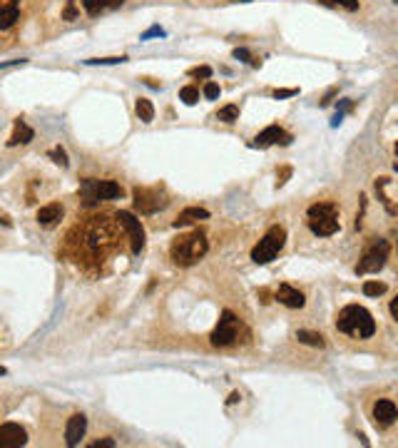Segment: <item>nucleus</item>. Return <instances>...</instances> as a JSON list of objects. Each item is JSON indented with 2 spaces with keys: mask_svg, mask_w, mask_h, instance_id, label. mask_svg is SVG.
<instances>
[{
  "mask_svg": "<svg viewBox=\"0 0 398 448\" xmlns=\"http://www.w3.org/2000/svg\"><path fill=\"white\" fill-rule=\"evenodd\" d=\"M117 234L113 232V219L97 217L92 224L83 232V249L88 251V259L100 262L110 251L117 249Z\"/></svg>",
  "mask_w": 398,
  "mask_h": 448,
  "instance_id": "1",
  "label": "nucleus"
},
{
  "mask_svg": "<svg viewBox=\"0 0 398 448\" xmlns=\"http://www.w3.org/2000/svg\"><path fill=\"white\" fill-rule=\"evenodd\" d=\"M336 329L349 336H356V339H371L376 334V322L369 309H363L358 304H349L339 311Z\"/></svg>",
  "mask_w": 398,
  "mask_h": 448,
  "instance_id": "2",
  "label": "nucleus"
},
{
  "mask_svg": "<svg viewBox=\"0 0 398 448\" xmlns=\"http://www.w3.org/2000/svg\"><path fill=\"white\" fill-rule=\"evenodd\" d=\"M207 249H209L207 237H204V232L197 229V232L182 234V237L174 239L172 247H169V257H172V262L177 267H192V264H197L207 254Z\"/></svg>",
  "mask_w": 398,
  "mask_h": 448,
  "instance_id": "3",
  "label": "nucleus"
},
{
  "mask_svg": "<svg viewBox=\"0 0 398 448\" xmlns=\"http://www.w3.org/2000/svg\"><path fill=\"white\" fill-rule=\"evenodd\" d=\"M306 217H309V229L314 234H319V237H331V234H336L341 229L339 224V207L333 202H319V204H311L309 212H306Z\"/></svg>",
  "mask_w": 398,
  "mask_h": 448,
  "instance_id": "4",
  "label": "nucleus"
},
{
  "mask_svg": "<svg viewBox=\"0 0 398 448\" xmlns=\"http://www.w3.org/2000/svg\"><path fill=\"white\" fill-rule=\"evenodd\" d=\"M125 194V190L117 185V182H110V179H83L80 182V199H83L85 207H92V204L100 202H113Z\"/></svg>",
  "mask_w": 398,
  "mask_h": 448,
  "instance_id": "5",
  "label": "nucleus"
},
{
  "mask_svg": "<svg viewBox=\"0 0 398 448\" xmlns=\"http://www.w3.org/2000/svg\"><path fill=\"white\" fill-rule=\"evenodd\" d=\"M286 244V229L279 227V224H274V227L267 229L262 239H259V244L251 249V262L254 264H269L272 259H276L281 249Z\"/></svg>",
  "mask_w": 398,
  "mask_h": 448,
  "instance_id": "6",
  "label": "nucleus"
},
{
  "mask_svg": "<svg viewBox=\"0 0 398 448\" xmlns=\"http://www.w3.org/2000/svg\"><path fill=\"white\" fill-rule=\"evenodd\" d=\"M239 331H242V322L237 319V314L229 309L222 311V319L219 324L214 326L212 336H209V341H212V347H232V344H237L239 339Z\"/></svg>",
  "mask_w": 398,
  "mask_h": 448,
  "instance_id": "7",
  "label": "nucleus"
},
{
  "mask_svg": "<svg viewBox=\"0 0 398 448\" xmlns=\"http://www.w3.org/2000/svg\"><path fill=\"white\" fill-rule=\"evenodd\" d=\"M388 251H391V244H388L386 239H376V242H371V247L363 251V257L358 259L356 274H376V272H381V269L386 267Z\"/></svg>",
  "mask_w": 398,
  "mask_h": 448,
  "instance_id": "8",
  "label": "nucleus"
},
{
  "mask_svg": "<svg viewBox=\"0 0 398 448\" xmlns=\"http://www.w3.org/2000/svg\"><path fill=\"white\" fill-rule=\"evenodd\" d=\"M167 204H169V199L157 187H137L135 190V209L140 215H155Z\"/></svg>",
  "mask_w": 398,
  "mask_h": 448,
  "instance_id": "9",
  "label": "nucleus"
},
{
  "mask_svg": "<svg viewBox=\"0 0 398 448\" xmlns=\"http://www.w3.org/2000/svg\"><path fill=\"white\" fill-rule=\"evenodd\" d=\"M115 219H117L119 227L127 232L132 254H140V251L144 249V229H142V224H140V219H137L135 215H130V212H117Z\"/></svg>",
  "mask_w": 398,
  "mask_h": 448,
  "instance_id": "10",
  "label": "nucleus"
},
{
  "mask_svg": "<svg viewBox=\"0 0 398 448\" xmlns=\"http://www.w3.org/2000/svg\"><path fill=\"white\" fill-rule=\"evenodd\" d=\"M274 144H292V135L279 125H269L267 130H262L256 135L251 147L267 149V147H274Z\"/></svg>",
  "mask_w": 398,
  "mask_h": 448,
  "instance_id": "11",
  "label": "nucleus"
},
{
  "mask_svg": "<svg viewBox=\"0 0 398 448\" xmlns=\"http://www.w3.org/2000/svg\"><path fill=\"white\" fill-rule=\"evenodd\" d=\"M28 443V431L18 424L0 426V448H20Z\"/></svg>",
  "mask_w": 398,
  "mask_h": 448,
  "instance_id": "12",
  "label": "nucleus"
},
{
  "mask_svg": "<svg viewBox=\"0 0 398 448\" xmlns=\"http://www.w3.org/2000/svg\"><path fill=\"white\" fill-rule=\"evenodd\" d=\"M398 418V406L393 404L391 399H381V401H376V406H374V421H376V426L379 429H388V426L393 424Z\"/></svg>",
  "mask_w": 398,
  "mask_h": 448,
  "instance_id": "13",
  "label": "nucleus"
},
{
  "mask_svg": "<svg viewBox=\"0 0 398 448\" xmlns=\"http://www.w3.org/2000/svg\"><path fill=\"white\" fill-rule=\"evenodd\" d=\"M85 431H88V418L83 413H75V416L67 418V429H65V443L67 446H78L80 438L85 436Z\"/></svg>",
  "mask_w": 398,
  "mask_h": 448,
  "instance_id": "14",
  "label": "nucleus"
},
{
  "mask_svg": "<svg viewBox=\"0 0 398 448\" xmlns=\"http://www.w3.org/2000/svg\"><path fill=\"white\" fill-rule=\"evenodd\" d=\"M276 299H279V304L289 306V309H301V306L306 304L304 294L299 292L297 287H292V284H281V287L276 289Z\"/></svg>",
  "mask_w": 398,
  "mask_h": 448,
  "instance_id": "15",
  "label": "nucleus"
},
{
  "mask_svg": "<svg viewBox=\"0 0 398 448\" xmlns=\"http://www.w3.org/2000/svg\"><path fill=\"white\" fill-rule=\"evenodd\" d=\"M20 0H0V30H10L18 23Z\"/></svg>",
  "mask_w": 398,
  "mask_h": 448,
  "instance_id": "16",
  "label": "nucleus"
},
{
  "mask_svg": "<svg viewBox=\"0 0 398 448\" xmlns=\"http://www.w3.org/2000/svg\"><path fill=\"white\" fill-rule=\"evenodd\" d=\"M63 215H65L63 204H60V202H50V204H45V207L38 209V222H40L42 227H55V224L63 219Z\"/></svg>",
  "mask_w": 398,
  "mask_h": 448,
  "instance_id": "17",
  "label": "nucleus"
},
{
  "mask_svg": "<svg viewBox=\"0 0 398 448\" xmlns=\"http://www.w3.org/2000/svg\"><path fill=\"white\" fill-rule=\"evenodd\" d=\"M33 138H35V132H33V127H28V125H25V119L18 117V119H15V127H13V135L8 138V147H18V144H28Z\"/></svg>",
  "mask_w": 398,
  "mask_h": 448,
  "instance_id": "18",
  "label": "nucleus"
},
{
  "mask_svg": "<svg viewBox=\"0 0 398 448\" xmlns=\"http://www.w3.org/2000/svg\"><path fill=\"white\" fill-rule=\"evenodd\" d=\"M209 219V212L204 207H187L179 212V217L174 219V227H185V224H194V222Z\"/></svg>",
  "mask_w": 398,
  "mask_h": 448,
  "instance_id": "19",
  "label": "nucleus"
},
{
  "mask_svg": "<svg viewBox=\"0 0 398 448\" xmlns=\"http://www.w3.org/2000/svg\"><path fill=\"white\" fill-rule=\"evenodd\" d=\"M122 3H125V0H83L85 10H88L90 15H100V13H105V10L119 8Z\"/></svg>",
  "mask_w": 398,
  "mask_h": 448,
  "instance_id": "20",
  "label": "nucleus"
},
{
  "mask_svg": "<svg viewBox=\"0 0 398 448\" xmlns=\"http://www.w3.org/2000/svg\"><path fill=\"white\" fill-rule=\"evenodd\" d=\"M297 339L299 344H306V347H314V349H324V344H326L321 334H316V331H304V329L297 334Z\"/></svg>",
  "mask_w": 398,
  "mask_h": 448,
  "instance_id": "21",
  "label": "nucleus"
},
{
  "mask_svg": "<svg viewBox=\"0 0 398 448\" xmlns=\"http://www.w3.org/2000/svg\"><path fill=\"white\" fill-rule=\"evenodd\" d=\"M135 110H137V115H140V119H142V122H152V119H155V108H152V102L144 100V97H140V100H137Z\"/></svg>",
  "mask_w": 398,
  "mask_h": 448,
  "instance_id": "22",
  "label": "nucleus"
},
{
  "mask_svg": "<svg viewBox=\"0 0 398 448\" xmlns=\"http://www.w3.org/2000/svg\"><path fill=\"white\" fill-rule=\"evenodd\" d=\"M217 119H222L226 125H232V122L239 119V108L237 105H224V108H219V113H217Z\"/></svg>",
  "mask_w": 398,
  "mask_h": 448,
  "instance_id": "23",
  "label": "nucleus"
},
{
  "mask_svg": "<svg viewBox=\"0 0 398 448\" xmlns=\"http://www.w3.org/2000/svg\"><path fill=\"white\" fill-rule=\"evenodd\" d=\"M179 100L185 102V105H197V100H199V88L185 85V88L179 90Z\"/></svg>",
  "mask_w": 398,
  "mask_h": 448,
  "instance_id": "24",
  "label": "nucleus"
},
{
  "mask_svg": "<svg viewBox=\"0 0 398 448\" xmlns=\"http://www.w3.org/2000/svg\"><path fill=\"white\" fill-rule=\"evenodd\" d=\"M386 284H383V281H366V284H363V294H366V297H381V294H386Z\"/></svg>",
  "mask_w": 398,
  "mask_h": 448,
  "instance_id": "25",
  "label": "nucleus"
},
{
  "mask_svg": "<svg viewBox=\"0 0 398 448\" xmlns=\"http://www.w3.org/2000/svg\"><path fill=\"white\" fill-rule=\"evenodd\" d=\"M324 6H331V8H344V10H358V0H319Z\"/></svg>",
  "mask_w": 398,
  "mask_h": 448,
  "instance_id": "26",
  "label": "nucleus"
},
{
  "mask_svg": "<svg viewBox=\"0 0 398 448\" xmlns=\"http://www.w3.org/2000/svg\"><path fill=\"white\" fill-rule=\"evenodd\" d=\"M48 157L55 162V165H60V167H67V152L63 147H53L48 152Z\"/></svg>",
  "mask_w": 398,
  "mask_h": 448,
  "instance_id": "27",
  "label": "nucleus"
},
{
  "mask_svg": "<svg viewBox=\"0 0 398 448\" xmlns=\"http://www.w3.org/2000/svg\"><path fill=\"white\" fill-rule=\"evenodd\" d=\"M351 110H354V100H344V102H341L339 110H336V115H333V122H331V125H333V127L339 125L341 119H344V115L351 113Z\"/></svg>",
  "mask_w": 398,
  "mask_h": 448,
  "instance_id": "28",
  "label": "nucleus"
},
{
  "mask_svg": "<svg viewBox=\"0 0 398 448\" xmlns=\"http://www.w3.org/2000/svg\"><path fill=\"white\" fill-rule=\"evenodd\" d=\"M125 55H119V58H92V60H85L88 65H117V63H125Z\"/></svg>",
  "mask_w": 398,
  "mask_h": 448,
  "instance_id": "29",
  "label": "nucleus"
},
{
  "mask_svg": "<svg viewBox=\"0 0 398 448\" xmlns=\"http://www.w3.org/2000/svg\"><path fill=\"white\" fill-rule=\"evenodd\" d=\"M234 58H237V60H244V63H249V65H254V67L262 65V60L251 58V53H249L247 48H237V50H234Z\"/></svg>",
  "mask_w": 398,
  "mask_h": 448,
  "instance_id": "30",
  "label": "nucleus"
},
{
  "mask_svg": "<svg viewBox=\"0 0 398 448\" xmlns=\"http://www.w3.org/2000/svg\"><path fill=\"white\" fill-rule=\"evenodd\" d=\"M204 97H207V100H217V97H219V85L217 83L204 85Z\"/></svg>",
  "mask_w": 398,
  "mask_h": 448,
  "instance_id": "31",
  "label": "nucleus"
},
{
  "mask_svg": "<svg viewBox=\"0 0 398 448\" xmlns=\"http://www.w3.org/2000/svg\"><path fill=\"white\" fill-rule=\"evenodd\" d=\"M190 78H212V67L202 65V67H192Z\"/></svg>",
  "mask_w": 398,
  "mask_h": 448,
  "instance_id": "32",
  "label": "nucleus"
},
{
  "mask_svg": "<svg viewBox=\"0 0 398 448\" xmlns=\"http://www.w3.org/2000/svg\"><path fill=\"white\" fill-rule=\"evenodd\" d=\"M294 95H299V90H297V88H281V90H274V97H276V100H284V97H294Z\"/></svg>",
  "mask_w": 398,
  "mask_h": 448,
  "instance_id": "33",
  "label": "nucleus"
},
{
  "mask_svg": "<svg viewBox=\"0 0 398 448\" xmlns=\"http://www.w3.org/2000/svg\"><path fill=\"white\" fill-rule=\"evenodd\" d=\"M157 35H165V30L160 28V25H152V28L147 30V33H142V35H140V40H149V38H157Z\"/></svg>",
  "mask_w": 398,
  "mask_h": 448,
  "instance_id": "34",
  "label": "nucleus"
},
{
  "mask_svg": "<svg viewBox=\"0 0 398 448\" xmlns=\"http://www.w3.org/2000/svg\"><path fill=\"white\" fill-rule=\"evenodd\" d=\"M292 172H294L292 167H281L279 172H276V185H279V187H281V185H286V179L292 177Z\"/></svg>",
  "mask_w": 398,
  "mask_h": 448,
  "instance_id": "35",
  "label": "nucleus"
},
{
  "mask_svg": "<svg viewBox=\"0 0 398 448\" xmlns=\"http://www.w3.org/2000/svg\"><path fill=\"white\" fill-rule=\"evenodd\" d=\"M117 443L113 441V438H100V441H95V443H90V448H115Z\"/></svg>",
  "mask_w": 398,
  "mask_h": 448,
  "instance_id": "36",
  "label": "nucleus"
},
{
  "mask_svg": "<svg viewBox=\"0 0 398 448\" xmlns=\"http://www.w3.org/2000/svg\"><path fill=\"white\" fill-rule=\"evenodd\" d=\"M78 18V8H75V3H67V8H65V20H75Z\"/></svg>",
  "mask_w": 398,
  "mask_h": 448,
  "instance_id": "37",
  "label": "nucleus"
},
{
  "mask_svg": "<svg viewBox=\"0 0 398 448\" xmlns=\"http://www.w3.org/2000/svg\"><path fill=\"white\" fill-rule=\"evenodd\" d=\"M388 309H391V317H393V319H396V322H398V297H396V299H393V301H391V306H388Z\"/></svg>",
  "mask_w": 398,
  "mask_h": 448,
  "instance_id": "38",
  "label": "nucleus"
},
{
  "mask_svg": "<svg viewBox=\"0 0 398 448\" xmlns=\"http://www.w3.org/2000/svg\"><path fill=\"white\" fill-rule=\"evenodd\" d=\"M8 371H6V366H0V376H6Z\"/></svg>",
  "mask_w": 398,
  "mask_h": 448,
  "instance_id": "39",
  "label": "nucleus"
},
{
  "mask_svg": "<svg viewBox=\"0 0 398 448\" xmlns=\"http://www.w3.org/2000/svg\"><path fill=\"white\" fill-rule=\"evenodd\" d=\"M393 169H396V172H398V162H396V165H393Z\"/></svg>",
  "mask_w": 398,
  "mask_h": 448,
  "instance_id": "40",
  "label": "nucleus"
},
{
  "mask_svg": "<svg viewBox=\"0 0 398 448\" xmlns=\"http://www.w3.org/2000/svg\"><path fill=\"white\" fill-rule=\"evenodd\" d=\"M396 155H398V142H396Z\"/></svg>",
  "mask_w": 398,
  "mask_h": 448,
  "instance_id": "41",
  "label": "nucleus"
},
{
  "mask_svg": "<svg viewBox=\"0 0 398 448\" xmlns=\"http://www.w3.org/2000/svg\"><path fill=\"white\" fill-rule=\"evenodd\" d=\"M393 3H398V0H393Z\"/></svg>",
  "mask_w": 398,
  "mask_h": 448,
  "instance_id": "42",
  "label": "nucleus"
},
{
  "mask_svg": "<svg viewBox=\"0 0 398 448\" xmlns=\"http://www.w3.org/2000/svg\"><path fill=\"white\" fill-rule=\"evenodd\" d=\"M242 3H244V0H242Z\"/></svg>",
  "mask_w": 398,
  "mask_h": 448,
  "instance_id": "43",
  "label": "nucleus"
}]
</instances>
